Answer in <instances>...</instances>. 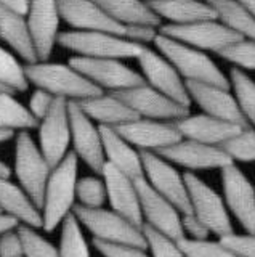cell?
<instances>
[{
  "label": "cell",
  "instance_id": "4316f807",
  "mask_svg": "<svg viewBox=\"0 0 255 257\" xmlns=\"http://www.w3.org/2000/svg\"><path fill=\"white\" fill-rule=\"evenodd\" d=\"M0 212L10 215L25 227L42 228L41 209L33 203L20 185L12 180H0Z\"/></svg>",
  "mask_w": 255,
  "mask_h": 257
},
{
  "label": "cell",
  "instance_id": "f6af8a7d",
  "mask_svg": "<svg viewBox=\"0 0 255 257\" xmlns=\"http://www.w3.org/2000/svg\"><path fill=\"white\" fill-rule=\"evenodd\" d=\"M0 257H25V246L18 227L0 235Z\"/></svg>",
  "mask_w": 255,
  "mask_h": 257
},
{
  "label": "cell",
  "instance_id": "ba28073f",
  "mask_svg": "<svg viewBox=\"0 0 255 257\" xmlns=\"http://www.w3.org/2000/svg\"><path fill=\"white\" fill-rule=\"evenodd\" d=\"M69 64L84 74L92 84L97 85L100 90H109L111 93L146 84L140 72L127 66L124 60L73 56Z\"/></svg>",
  "mask_w": 255,
  "mask_h": 257
},
{
  "label": "cell",
  "instance_id": "8d00e7d4",
  "mask_svg": "<svg viewBox=\"0 0 255 257\" xmlns=\"http://www.w3.org/2000/svg\"><path fill=\"white\" fill-rule=\"evenodd\" d=\"M76 199H79V206L87 209L103 207L106 201V187L100 177H84L77 180L76 187Z\"/></svg>",
  "mask_w": 255,
  "mask_h": 257
},
{
  "label": "cell",
  "instance_id": "d6a6232c",
  "mask_svg": "<svg viewBox=\"0 0 255 257\" xmlns=\"http://www.w3.org/2000/svg\"><path fill=\"white\" fill-rule=\"evenodd\" d=\"M0 85L13 93L26 92L29 88V80L18 56L9 50L0 42Z\"/></svg>",
  "mask_w": 255,
  "mask_h": 257
},
{
  "label": "cell",
  "instance_id": "5bb4252c",
  "mask_svg": "<svg viewBox=\"0 0 255 257\" xmlns=\"http://www.w3.org/2000/svg\"><path fill=\"white\" fill-rule=\"evenodd\" d=\"M162 36H167L173 40H178L181 44L194 47L201 52H213L218 53L228 45L239 40L237 34L228 28L223 26L217 20L199 21L185 26H173V24H162L159 28Z\"/></svg>",
  "mask_w": 255,
  "mask_h": 257
},
{
  "label": "cell",
  "instance_id": "bcb514c9",
  "mask_svg": "<svg viewBox=\"0 0 255 257\" xmlns=\"http://www.w3.org/2000/svg\"><path fill=\"white\" fill-rule=\"evenodd\" d=\"M181 228L185 238L189 239H207L209 238V228L202 220H199L194 214H181Z\"/></svg>",
  "mask_w": 255,
  "mask_h": 257
},
{
  "label": "cell",
  "instance_id": "44dd1931",
  "mask_svg": "<svg viewBox=\"0 0 255 257\" xmlns=\"http://www.w3.org/2000/svg\"><path fill=\"white\" fill-rule=\"evenodd\" d=\"M61 21L73 31H97L122 36L124 26L114 21L93 0H58Z\"/></svg>",
  "mask_w": 255,
  "mask_h": 257
},
{
  "label": "cell",
  "instance_id": "11a10c76",
  "mask_svg": "<svg viewBox=\"0 0 255 257\" xmlns=\"http://www.w3.org/2000/svg\"><path fill=\"white\" fill-rule=\"evenodd\" d=\"M253 191H255V187H253Z\"/></svg>",
  "mask_w": 255,
  "mask_h": 257
},
{
  "label": "cell",
  "instance_id": "681fc988",
  "mask_svg": "<svg viewBox=\"0 0 255 257\" xmlns=\"http://www.w3.org/2000/svg\"><path fill=\"white\" fill-rule=\"evenodd\" d=\"M10 177H12V169L9 167V164L0 159V180H10Z\"/></svg>",
  "mask_w": 255,
  "mask_h": 257
},
{
  "label": "cell",
  "instance_id": "4fadbf2b",
  "mask_svg": "<svg viewBox=\"0 0 255 257\" xmlns=\"http://www.w3.org/2000/svg\"><path fill=\"white\" fill-rule=\"evenodd\" d=\"M39 127V150L49 163L50 169L60 164L69 153L71 145V125L68 100L57 98Z\"/></svg>",
  "mask_w": 255,
  "mask_h": 257
},
{
  "label": "cell",
  "instance_id": "3957f363",
  "mask_svg": "<svg viewBox=\"0 0 255 257\" xmlns=\"http://www.w3.org/2000/svg\"><path fill=\"white\" fill-rule=\"evenodd\" d=\"M154 45L156 50L172 63V66L177 69L185 82L210 84L229 88L228 77L223 74L215 61L205 52L162 36L161 32L156 37Z\"/></svg>",
  "mask_w": 255,
  "mask_h": 257
},
{
  "label": "cell",
  "instance_id": "836d02e7",
  "mask_svg": "<svg viewBox=\"0 0 255 257\" xmlns=\"http://www.w3.org/2000/svg\"><path fill=\"white\" fill-rule=\"evenodd\" d=\"M58 252L60 257H90V249L85 241L82 225L79 223L73 212L61 223Z\"/></svg>",
  "mask_w": 255,
  "mask_h": 257
},
{
  "label": "cell",
  "instance_id": "816d5d0a",
  "mask_svg": "<svg viewBox=\"0 0 255 257\" xmlns=\"http://www.w3.org/2000/svg\"><path fill=\"white\" fill-rule=\"evenodd\" d=\"M236 2L242 4L244 7H247L249 10L255 15V0H236Z\"/></svg>",
  "mask_w": 255,
  "mask_h": 257
},
{
  "label": "cell",
  "instance_id": "7c38bea8",
  "mask_svg": "<svg viewBox=\"0 0 255 257\" xmlns=\"http://www.w3.org/2000/svg\"><path fill=\"white\" fill-rule=\"evenodd\" d=\"M69 125H71V143L73 153L79 161L89 166L95 174L101 175L105 166V155H103V143L100 125L85 114L77 101H68Z\"/></svg>",
  "mask_w": 255,
  "mask_h": 257
},
{
  "label": "cell",
  "instance_id": "f546056e",
  "mask_svg": "<svg viewBox=\"0 0 255 257\" xmlns=\"http://www.w3.org/2000/svg\"><path fill=\"white\" fill-rule=\"evenodd\" d=\"M111 18L122 26L127 24H149L161 28L162 21L151 10L146 0H93Z\"/></svg>",
  "mask_w": 255,
  "mask_h": 257
},
{
  "label": "cell",
  "instance_id": "8fae6325",
  "mask_svg": "<svg viewBox=\"0 0 255 257\" xmlns=\"http://www.w3.org/2000/svg\"><path fill=\"white\" fill-rule=\"evenodd\" d=\"M135 188L138 193L143 223L172 239L178 241L185 238L181 228V212L169 199L159 195L145 180V177L135 179Z\"/></svg>",
  "mask_w": 255,
  "mask_h": 257
},
{
  "label": "cell",
  "instance_id": "d590c367",
  "mask_svg": "<svg viewBox=\"0 0 255 257\" xmlns=\"http://www.w3.org/2000/svg\"><path fill=\"white\" fill-rule=\"evenodd\" d=\"M217 55L233 64V68L241 71H255V40L252 39H239Z\"/></svg>",
  "mask_w": 255,
  "mask_h": 257
},
{
  "label": "cell",
  "instance_id": "ac0fdd59",
  "mask_svg": "<svg viewBox=\"0 0 255 257\" xmlns=\"http://www.w3.org/2000/svg\"><path fill=\"white\" fill-rule=\"evenodd\" d=\"M114 128L124 140H127L133 148H138L140 151L159 153L183 139L175 124L169 122V120L137 117Z\"/></svg>",
  "mask_w": 255,
  "mask_h": 257
},
{
  "label": "cell",
  "instance_id": "83f0119b",
  "mask_svg": "<svg viewBox=\"0 0 255 257\" xmlns=\"http://www.w3.org/2000/svg\"><path fill=\"white\" fill-rule=\"evenodd\" d=\"M82 111L95 124L106 127H119L125 122L137 119L138 116L114 93H101L92 98L77 101Z\"/></svg>",
  "mask_w": 255,
  "mask_h": 257
},
{
  "label": "cell",
  "instance_id": "d6986e66",
  "mask_svg": "<svg viewBox=\"0 0 255 257\" xmlns=\"http://www.w3.org/2000/svg\"><path fill=\"white\" fill-rule=\"evenodd\" d=\"M157 155L188 171H210V169L221 171L223 167L233 163V159L221 150V147H212L186 139H181L172 147L161 150Z\"/></svg>",
  "mask_w": 255,
  "mask_h": 257
},
{
  "label": "cell",
  "instance_id": "7402d4cb",
  "mask_svg": "<svg viewBox=\"0 0 255 257\" xmlns=\"http://www.w3.org/2000/svg\"><path fill=\"white\" fill-rule=\"evenodd\" d=\"M101 179L106 187V199L109 201L111 209L114 212L121 214L127 220L133 222L135 225L141 227V211L138 193L135 188V180L129 175L117 171L116 167L105 163L101 171Z\"/></svg>",
  "mask_w": 255,
  "mask_h": 257
},
{
  "label": "cell",
  "instance_id": "9c48e42d",
  "mask_svg": "<svg viewBox=\"0 0 255 257\" xmlns=\"http://www.w3.org/2000/svg\"><path fill=\"white\" fill-rule=\"evenodd\" d=\"M141 164H143V177L153 187L159 195L178 209L181 214H189V198L183 175L162 156L153 151H140Z\"/></svg>",
  "mask_w": 255,
  "mask_h": 257
},
{
  "label": "cell",
  "instance_id": "ffe728a7",
  "mask_svg": "<svg viewBox=\"0 0 255 257\" xmlns=\"http://www.w3.org/2000/svg\"><path fill=\"white\" fill-rule=\"evenodd\" d=\"M191 103H196L204 111V114L226 120L231 124H237L241 127H249L244 116L239 111L234 95L231 88H223L210 84L199 82H185Z\"/></svg>",
  "mask_w": 255,
  "mask_h": 257
},
{
  "label": "cell",
  "instance_id": "d4e9b609",
  "mask_svg": "<svg viewBox=\"0 0 255 257\" xmlns=\"http://www.w3.org/2000/svg\"><path fill=\"white\" fill-rule=\"evenodd\" d=\"M100 134L103 143V155H105L106 163L116 167L122 174L129 175L133 180L143 177L140 151L133 148L127 140H124L114 127L100 125Z\"/></svg>",
  "mask_w": 255,
  "mask_h": 257
},
{
  "label": "cell",
  "instance_id": "e0dca14e",
  "mask_svg": "<svg viewBox=\"0 0 255 257\" xmlns=\"http://www.w3.org/2000/svg\"><path fill=\"white\" fill-rule=\"evenodd\" d=\"M114 95L119 96L135 114L143 119L175 122V120L189 114V108L181 106L177 101L170 100L169 96L154 90L148 84L129 88V90L116 92Z\"/></svg>",
  "mask_w": 255,
  "mask_h": 257
},
{
  "label": "cell",
  "instance_id": "f5cc1de1",
  "mask_svg": "<svg viewBox=\"0 0 255 257\" xmlns=\"http://www.w3.org/2000/svg\"><path fill=\"white\" fill-rule=\"evenodd\" d=\"M0 90H7V88H4L2 85H0ZM9 92H10V90H9Z\"/></svg>",
  "mask_w": 255,
  "mask_h": 257
},
{
  "label": "cell",
  "instance_id": "7dc6e473",
  "mask_svg": "<svg viewBox=\"0 0 255 257\" xmlns=\"http://www.w3.org/2000/svg\"><path fill=\"white\" fill-rule=\"evenodd\" d=\"M18 222L15 220V219H12L10 215H5V214H2L0 212V235H4L5 231H10V230H15L18 227Z\"/></svg>",
  "mask_w": 255,
  "mask_h": 257
},
{
  "label": "cell",
  "instance_id": "603a6c76",
  "mask_svg": "<svg viewBox=\"0 0 255 257\" xmlns=\"http://www.w3.org/2000/svg\"><path fill=\"white\" fill-rule=\"evenodd\" d=\"M173 124L183 139L212 145V147H221L223 143H226L236 134H239L241 128H244L237 124L207 116L204 112L202 114H188L175 120Z\"/></svg>",
  "mask_w": 255,
  "mask_h": 257
},
{
  "label": "cell",
  "instance_id": "ab89813d",
  "mask_svg": "<svg viewBox=\"0 0 255 257\" xmlns=\"http://www.w3.org/2000/svg\"><path fill=\"white\" fill-rule=\"evenodd\" d=\"M141 230L146 239V246L151 251V257H186L177 239L165 236L145 223L141 225Z\"/></svg>",
  "mask_w": 255,
  "mask_h": 257
},
{
  "label": "cell",
  "instance_id": "277c9868",
  "mask_svg": "<svg viewBox=\"0 0 255 257\" xmlns=\"http://www.w3.org/2000/svg\"><path fill=\"white\" fill-rule=\"evenodd\" d=\"M73 214L79 223L89 230L93 239L113 244H127L148 249L143 230L133 222L127 220L113 209H87L82 206H74Z\"/></svg>",
  "mask_w": 255,
  "mask_h": 257
},
{
  "label": "cell",
  "instance_id": "30bf717a",
  "mask_svg": "<svg viewBox=\"0 0 255 257\" xmlns=\"http://www.w3.org/2000/svg\"><path fill=\"white\" fill-rule=\"evenodd\" d=\"M145 82L153 87L154 90L169 96L170 100L177 101L181 106H191V100L186 90V84L183 77L172 66V63L151 47H143V50L137 56Z\"/></svg>",
  "mask_w": 255,
  "mask_h": 257
},
{
  "label": "cell",
  "instance_id": "5b68a950",
  "mask_svg": "<svg viewBox=\"0 0 255 257\" xmlns=\"http://www.w3.org/2000/svg\"><path fill=\"white\" fill-rule=\"evenodd\" d=\"M58 45L85 58H137L143 47L111 32L97 31H65L60 32Z\"/></svg>",
  "mask_w": 255,
  "mask_h": 257
},
{
  "label": "cell",
  "instance_id": "9a60e30c",
  "mask_svg": "<svg viewBox=\"0 0 255 257\" xmlns=\"http://www.w3.org/2000/svg\"><path fill=\"white\" fill-rule=\"evenodd\" d=\"M221 187L228 212L247 233H255V191L247 175L231 163L221 169Z\"/></svg>",
  "mask_w": 255,
  "mask_h": 257
},
{
  "label": "cell",
  "instance_id": "484cf974",
  "mask_svg": "<svg viewBox=\"0 0 255 257\" xmlns=\"http://www.w3.org/2000/svg\"><path fill=\"white\" fill-rule=\"evenodd\" d=\"M148 5L159 20L173 26L217 20L212 7L205 0H151Z\"/></svg>",
  "mask_w": 255,
  "mask_h": 257
},
{
  "label": "cell",
  "instance_id": "db71d44e",
  "mask_svg": "<svg viewBox=\"0 0 255 257\" xmlns=\"http://www.w3.org/2000/svg\"><path fill=\"white\" fill-rule=\"evenodd\" d=\"M146 2H151V0H146Z\"/></svg>",
  "mask_w": 255,
  "mask_h": 257
},
{
  "label": "cell",
  "instance_id": "7a4b0ae2",
  "mask_svg": "<svg viewBox=\"0 0 255 257\" xmlns=\"http://www.w3.org/2000/svg\"><path fill=\"white\" fill-rule=\"evenodd\" d=\"M25 71L29 84H34L37 88L49 92L55 98L82 101L103 93V90L92 84L69 63L37 61L33 64H25Z\"/></svg>",
  "mask_w": 255,
  "mask_h": 257
},
{
  "label": "cell",
  "instance_id": "52a82bcc",
  "mask_svg": "<svg viewBox=\"0 0 255 257\" xmlns=\"http://www.w3.org/2000/svg\"><path fill=\"white\" fill-rule=\"evenodd\" d=\"M183 179H185L188 190L191 214L202 220L209 231L215 233L220 238L233 233L234 230L229 219V212L218 193L193 172L183 174Z\"/></svg>",
  "mask_w": 255,
  "mask_h": 257
},
{
  "label": "cell",
  "instance_id": "8992f818",
  "mask_svg": "<svg viewBox=\"0 0 255 257\" xmlns=\"http://www.w3.org/2000/svg\"><path fill=\"white\" fill-rule=\"evenodd\" d=\"M50 171L52 169L39 150V145L34 142L33 135L28 131L20 132L17 135V147H15V175L18 179V185L39 209L42 206Z\"/></svg>",
  "mask_w": 255,
  "mask_h": 257
},
{
  "label": "cell",
  "instance_id": "6da1fadb",
  "mask_svg": "<svg viewBox=\"0 0 255 257\" xmlns=\"http://www.w3.org/2000/svg\"><path fill=\"white\" fill-rule=\"evenodd\" d=\"M77 169L79 159L73 151H69L61 163L50 171L41 206L42 230L49 233L57 230L63 220L73 212L76 206V187L79 180Z\"/></svg>",
  "mask_w": 255,
  "mask_h": 257
},
{
  "label": "cell",
  "instance_id": "b9f144b4",
  "mask_svg": "<svg viewBox=\"0 0 255 257\" xmlns=\"http://www.w3.org/2000/svg\"><path fill=\"white\" fill-rule=\"evenodd\" d=\"M157 36H159V28L149 26V24H127V26H124V34H122L124 39L140 47L154 45V40Z\"/></svg>",
  "mask_w": 255,
  "mask_h": 257
},
{
  "label": "cell",
  "instance_id": "f907efd6",
  "mask_svg": "<svg viewBox=\"0 0 255 257\" xmlns=\"http://www.w3.org/2000/svg\"><path fill=\"white\" fill-rule=\"evenodd\" d=\"M13 135H15V132H12V131H5V128H0V143L9 142Z\"/></svg>",
  "mask_w": 255,
  "mask_h": 257
},
{
  "label": "cell",
  "instance_id": "c3c4849f",
  "mask_svg": "<svg viewBox=\"0 0 255 257\" xmlns=\"http://www.w3.org/2000/svg\"><path fill=\"white\" fill-rule=\"evenodd\" d=\"M0 5H5V7L12 8V10H17L25 15L28 10V0H0Z\"/></svg>",
  "mask_w": 255,
  "mask_h": 257
},
{
  "label": "cell",
  "instance_id": "f35d334b",
  "mask_svg": "<svg viewBox=\"0 0 255 257\" xmlns=\"http://www.w3.org/2000/svg\"><path fill=\"white\" fill-rule=\"evenodd\" d=\"M18 231L25 246V257H60L58 247L44 238L36 228L18 225Z\"/></svg>",
  "mask_w": 255,
  "mask_h": 257
},
{
  "label": "cell",
  "instance_id": "1f68e13d",
  "mask_svg": "<svg viewBox=\"0 0 255 257\" xmlns=\"http://www.w3.org/2000/svg\"><path fill=\"white\" fill-rule=\"evenodd\" d=\"M229 88H233V95L239 106V111L244 116L245 122L255 128V80L245 71L233 68L229 71Z\"/></svg>",
  "mask_w": 255,
  "mask_h": 257
},
{
  "label": "cell",
  "instance_id": "ee69618b",
  "mask_svg": "<svg viewBox=\"0 0 255 257\" xmlns=\"http://www.w3.org/2000/svg\"><path fill=\"white\" fill-rule=\"evenodd\" d=\"M55 100L57 98H55L53 95H50L49 92L42 90V88H36L34 93L31 95L29 104L26 108L31 112V116H33L37 122H41V120L49 114V111L52 109Z\"/></svg>",
  "mask_w": 255,
  "mask_h": 257
},
{
  "label": "cell",
  "instance_id": "e575fe53",
  "mask_svg": "<svg viewBox=\"0 0 255 257\" xmlns=\"http://www.w3.org/2000/svg\"><path fill=\"white\" fill-rule=\"evenodd\" d=\"M233 163H255V128L244 127L233 139L221 145Z\"/></svg>",
  "mask_w": 255,
  "mask_h": 257
},
{
  "label": "cell",
  "instance_id": "60d3db41",
  "mask_svg": "<svg viewBox=\"0 0 255 257\" xmlns=\"http://www.w3.org/2000/svg\"><path fill=\"white\" fill-rule=\"evenodd\" d=\"M220 241L237 257H255V233H229L221 236Z\"/></svg>",
  "mask_w": 255,
  "mask_h": 257
},
{
  "label": "cell",
  "instance_id": "2e32d148",
  "mask_svg": "<svg viewBox=\"0 0 255 257\" xmlns=\"http://www.w3.org/2000/svg\"><path fill=\"white\" fill-rule=\"evenodd\" d=\"M26 20L39 61H49L60 37L58 0H28Z\"/></svg>",
  "mask_w": 255,
  "mask_h": 257
},
{
  "label": "cell",
  "instance_id": "74e56055",
  "mask_svg": "<svg viewBox=\"0 0 255 257\" xmlns=\"http://www.w3.org/2000/svg\"><path fill=\"white\" fill-rule=\"evenodd\" d=\"M178 244L186 257H237L221 241H210L209 238L207 239L181 238L178 239Z\"/></svg>",
  "mask_w": 255,
  "mask_h": 257
},
{
  "label": "cell",
  "instance_id": "4dcf8cb0",
  "mask_svg": "<svg viewBox=\"0 0 255 257\" xmlns=\"http://www.w3.org/2000/svg\"><path fill=\"white\" fill-rule=\"evenodd\" d=\"M37 120L13 92L0 90V128L5 131H29L37 127Z\"/></svg>",
  "mask_w": 255,
  "mask_h": 257
},
{
  "label": "cell",
  "instance_id": "7bdbcfd3",
  "mask_svg": "<svg viewBox=\"0 0 255 257\" xmlns=\"http://www.w3.org/2000/svg\"><path fill=\"white\" fill-rule=\"evenodd\" d=\"M93 244L103 257H151L146 252V249H141L137 246L103 243V241L97 239H93Z\"/></svg>",
  "mask_w": 255,
  "mask_h": 257
},
{
  "label": "cell",
  "instance_id": "cb8c5ba5",
  "mask_svg": "<svg viewBox=\"0 0 255 257\" xmlns=\"http://www.w3.org/2000/svg\"><path fill=\"white\" fill-rule=\"evenodd\" d=\"M0 42L9 45L25 64L39 61L25 13L0 5Z\"/></svg>",
  "mask_w": 255,
  "mask_h": 257
},
{
  "label": "cell",
  "instance_id": "f1b7e54d",
  "mask_svg": "<svg viewBox=\"0 0 255 257\" xmlns=\"http://www.w3.org/2000/svg\"><path fill=\"white\" fill-rule=\"evenodd\" d=\"M212 7L215 18L241 39L255 40V15L236 0H205Z\"/></svg>",
  "mask_w": 255,
  "mask_h": 257
}]
</instances>
